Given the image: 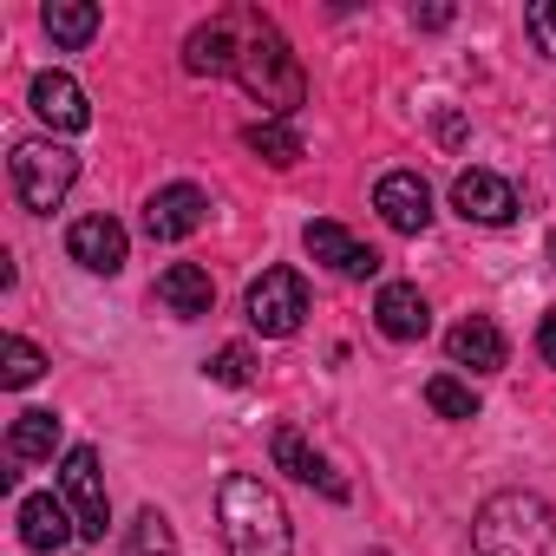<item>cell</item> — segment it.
Returning a JSON list of instances; mask_svg holds the SVG:
<instances>
[{
  "mask_svg": "<svg viewBox=\"0 0 556 556\" xmlns=\"http://www.w3.org/2000/svg\"><path fill=\"white\" fill-rule=\"evenodd\" d=\"M216 523H223V556H289L295 549L282 497L249 471H229L216 484Z\"/></svg>",
  "mask_w": 556,
  "mask_h": 556,
  "instance_id": "cell-1",
  "label": "cell"
},
{
  "mask_svg": "<svg viewBox=\"0 0 556 556\" xmlns=\"http://www.w3.org/2000/svg\"><path fill=\"white\" fill-rule=\"evenodd\" d=\"M478 556H556V510L536 491H497L471 517Z\"/></svg>",
  "mask_w": 556,
  "mask_h": 556,
  "instance_id": "cell-2",
  "label": "cell"
},
{
  "mask_svg": "<svg viewBox=\"0 0 556 556\" xmlns=\"http://www.w3.org/2000/svg\"><path fill=\"white\" fill-rule=\"evenodd\" d=\"M236 79H242V92H249V99H255L268 118H289V112L302 105V92H308V79H302V60L289 53V40L275 34L262 14H249V34H242Z\"/></svg>",
  "mask_w": 556,
  "mask_h": 556,
  "instance_id": "cell-3",
  "label": "cell"
},
{
  "mask_svg": "<svg viewBox=\"0 0 556 556\" xmlns=\"http://www.w3.org/2000/svg\"><path fill=\"white\" fill-rule=\"evenodd\" d=\"M8 177H14V197H21L34 216H47V210H60L66 190L79 184V157H73L66 144H53V138H21L14 157H8Z\"/></svg>",
  "mask_w": 556,
  "mask_h": 556,
  "instance_id": "cell-4",
  "label": "cell"
},
{
  "mask_svg": "<svg viewBox=\"0 0 556 556\" xmlns=\"http://www.w3.org/2000/svg\"><path fill=\"white\" fill-rule=\"evenodd\" d=\"M308 315V282L295 268H262L249 282V328L268 334V341H289Z\"/></svg>",
  "mask_w": 556,
  "mask_h": 556,
  "instance_id": "cell-5",
  "label": "cell"
},
{
  "mask_svg": "<svg viewBox=\"0 0 556 556\" xmlns=\"http://www.w3.org/2000/svg\"><path fill=\"white\" fill-rule=\"evenodd\" d=\"M60 491H66V510L79 523V536H105L112 523V497H105V471H99V452L92 445H73L66 465H60Z\"/></svg>",
  "mask_w": 556,
  "mask_h": 556,
  "instance_id": "cell-6",
  "label": "cell"
},
{
  "mask_svg": "<svg viewBox=\"0 0 556 556\" xmlns=\"http://www.w3.org/2000/svg\"><path fill=\"white\" fill-rule=\"evenodd\" d=\"M210 223V197L197 184H164L151 203H144V236L151 242H184Z\"/></svg>",
  "mask_w": 556,
  "mask_h": 556,
  "instance_id": "cell-7",
  "label": "cell"
},
{
  "mask_svg": "<svg viewBox=\"0 0 556 556\" xmlns=\"http://www.w3.org/2000/svg\"><path fill=\"white\" fill-rule=\"evenodd\" d=\"M242 34H249V14H242V8L216 14L210 27H197V34L184 40V66H190V73H236V60H242Z\"/></svg>",
  "mask_w": 556,
  "mask_h": 556,
  "instance_id": "cell-8",
  "label": "cell"
},
{
  "mask_svg": "<svg viewBox=\"0 0 556 556\" xmlns=\"http://www.w3.org/2000/svg\"><path fill=\"white\" fill-rule=\"evenodd\" d=\"M452 210H458L465 223L504 229V223L517 216V190H510L497 170H458V184H452Z\"/></svg>",
  "mask_w": 556,
  "mask_h": 556,
  "instance_id": "cell-9",
  "label": "cell"
},
{
  "mask_svg": "<svg viewBox=\"0 0 556 556\" xmlns=\"http://www.w3.org/2000/svg\"><path fill=\"white\" fill-rule=\"evenodd\" d=\"M374 210L387 216V229L419 236V229L432 223V190H426V177H413V170H387V177L374 184Z\"/></svg>",
  "mask_w": 556,
  "mask_h": 556,
  "instance_id": "cell-10",
  "label": "cell"
},
{
  "mask_svg": "<svg viewBox=\"0 0 556 556\" xmlns=\"http://www.w3.org/2000/svg\"><path fill=\"white\" fill-rule=\"evenodd\" d=\"M27 105L53 125V131H86L92 125V105H86V86L73 73H40L27 86Z\"/></svg>",
  "mask_w": 556,
  "mask_h": 556,
  "instance_id": "cell-11",
  "label": "cell"
},
{
  "mask_svg": "<svg viewBox=\"0 0 556 556\" xmlns=\"http://www.w3.org/2000/svg\"><path fill=\"white\" fill-rule=\"evenodd\" d=\"M125 229L112 223V216H79L73 229H66V255L79 262V268H92V275H118L125 268Z\"/></svg>",
  "mask_w": 556,
  "mask_h": 556,
  "instance_id": "cell-12",
  "label": "cell"
},
{
  "mask_svg": "<svg viewBox=\"0 0 556 556\" xmlns=\"http://www.w3.org/2000/svg\"><path fill=\"white\" fill-rule=\"evenodd\" d=\"M302 242H308V255H315V262H328L334 275H348V282H367V275H380V255H374L367 242H354L341 223H308V229H302Z\"/></svg>",
  "mask_w": 556,
  "mask_h": 556,
  "instance_id": "cell-13",
  "label": "cell"
},
{
  "mask_svg": "<svg viewBox=\"0 0 556 556\" xmlns=\"http://www.w3.org/2000/svg\"><path fill=\"white\" fill-rule=\"evenodd\" d=\"M268 452H275V465H282V471H289L295 484H315V491H328L334 504L348 497V484H341V478L328 471V458H321V452H315V445H308V439H302L295 426H275V439H268Z\"/></svg>",
  "mask_w": 556,
  "mask_h": 556,
  "instance_id": "cell-14",
  "label": "cell"
},
{
  "mask_svg": "<svg viewBox=\"0 0 556 556\" xmlns=\"http://www.w3.org/2000/svg\"><path fill=\"white\" fill-rule=\"evenodd\" d=\"M374 321H380L387 341H426L432 334V308H426V295L413 282H387L380 302H374Z\"/></svg>",
  "mask_w": 556,
  "mask_h": 556,
  "instance_id": "cell-15",
  "label": "cell"
},
{
  "mask_svg": "<svg viewBox=\"0 0 556 556\" xmlns=\"http://www.w3.org/2000/svg\"><path fill=\"white\" fill-rule=\"evenodd\" d=\"M73 530H79V523H73L66 497H47V491H40V497H21V543H27V549L60 556Z\"/></svg>",
  "mask_w": 556,
  "mask_h": 556,
  "instance_id": "cell-16",
  "label": "cell"
},
{
  "mask_svg": "<svg viewBox=\"0 0 556 556\" xmlns=\"http://www.w3.org/2000/svg\"><path fill=\"white\" fill-rule=\"evenodd\" d=\"M157 302H164L177 321H197V315H210V302H216L210 268H197V262H170V268L157 275Z\"/></svg>",
  "mask_w": 556,
  "mask_h": 556,
  "instance_id": "cell-17",
  "label": "cell"
},
{
  "mask_svg": "<svg viewBox=\"0 0 556 556\" xmlns=\"http://www.w3.org/2000/svg\"><path fill=\"white\" fill-rule=\"evenodd\" d=\"M445 348H452V367H471V374H497L504 367V334L484 321V315H471V321H458L452 334H445Z\"/></svg>",
  "mask_w": 556,
  "mask_h": 556,
  "instance_id": "cell-18",
  "label": "cell"
},
{
  "mask_svg": "<svg viewBox=\"0 0 556 556\" xmlns=\"http://www.w3.org/2000/svg\"><path fill=\"white\" fill-rule=\"evenodd\" d=\"M40 27H47V40L53 47H86L92 34H99V8H92V0H53V8L40 14Z\"/></svg>",
  "mask_w": 556,
  "mask_h": 556,
  "instance_id": "cell-19",
  "label": "cell"
},
{
  "mask_svg": "<svg viewBox=\"0 0 556 556\" xmlns=\"http://www.w3.org/2000/svg\"><path fill=\"white\" fill-rule=\"evenodd\" d=\"M242 144H249L262 164H282V170H289V164H302V131H295V125H282V118L249 125V131H242Z\"/></svg>",
  "mask_w": 556,
  "mask_h": 556,
  "instance_id": "cell-20",
  "label": "cell"
},
{
  "mask_svg": "<svg viewBox=\"0 0 556 556\" xmlns=\"http://www.w3.org/2000/svg\"><path fill=\"white\" fill-rule=\"evenodd\" d=\"M53 445H60V419L40 413V406H27V413L14 419V432H8V452H14V458H53Z\"/></svg>",
  "mask_w": 556,
  "mask_h": 556,
  "instance_id": "cell-21",
  "label": "cell"
},
{
  "mask_svg": "<svg viewBox=\"0 0 556 556\" xmlns=\"http://www.w3.org/2000/svg\"><path fill=\"white\" fill-rule=\"evenodd\" d=\"M125 549H131V556H177V530H170V517H164L157 504H144V510L131 517Z\"/></svg>",
  "mask_w": 556,
  "mask_h": 556,
  "instance_id": "cell-22",
  "label": "cell"
},
{
  "mask_svg": "<svg viewBox=\"0 0 556 556\" xmlns=\"http://www.w3.org/2000/svg\"><path fill=\"white\" fill-rule=\"evenodd\" d=\"M426 406H432L439 419H478L471 387H465V380H452V374H432V380H426Z\"/></svg>",
  "mask_w": 556,
  "mask_h": 556,
  "instance_id": "cell-23",
  "label": "cell"
},
{
  "mask_svg": "<svg viewBox=\"0 0 556 556\" xmlns=\"http://www.w3.org/2000/svg\"><path fill=\"white\" fill-rule=\"evenodd\" d=\"M40 374H47V354H40L27 334H14V341H8V367H0V387L21 393V387H34Z\"/></svg>",
  "mask_w": 556,
  "mask_h": 556,
  "instance_id": "cell-24",
  "label": "cell"
},
{
  "mask_svg": "<svg viewBox=\"0 0 556 556\" xmlns=\"http://www.w3.org/2000/svg\"><path fill=\"white\" fill-rule=\"evenodd\" d=\"M523 34L536 40V53H549V60H556V0H536V8L523 14Z\"/></svg>",
  "mask_w": 556,
  "mask_h": 556,
  "instance_id": "cell-25",
  "label": "cell"
},
{
  "mask_svg": "<svg viewBox=\"0 0 556 556\" xmlns=\"http://www.w3.org/2000/svg\"><path fill=\"white\" fill-rule=\"evenodd\" d=\"M210 380H223V387H249V380H255V367H249V348H223V354L210 361Z\"/></svg>",
  "mask_w": 556,
  "mask_h": 556,
  "instance_id": "cell-26",
  "label": "cell"
},
{
  "mask_svg": "<svg viewBox=\"0 0 556 556\" xmlns=\"http://www.w3.org/2000/svg\"><path fill=\"white\" fill-rule=\"evenodd\" d=\"M536 354L556 367V308H549V315H543V328H536Z\"/></svg>",
  "mask_w": 556,
  "mask_h": 556,
  "instance_id": "cell-27",
  "label": "cell"
},
{
  "mask_svg": "<svg viewBox=\"0 0 556 556\" xmlns=\"http://www.w3.org/2000/svg\"><path fill=\"white\" fill-rule=\"evenodd\" d=\"M549 268H556V236H549Z\"/></svg>",
  "mask_w": 556,
  "mask_h": 556,
  "instance_id": "cell-28",
  "label": "cell"
},
{
  "mask_svg": "<svg viewBox=\"0 0 556 556\" xmlns=\"http://www.w3.org/2000/svg\"><path fill=\"white\" fill-rule=\"evenodd\" d=\"M374 556H387V549H374Z\"/></svg>",
  "mask_w": 556,
  "mask_h": 556,
  "instance_id": "cell-29",
  "label": "cell"
}]
</instances>
